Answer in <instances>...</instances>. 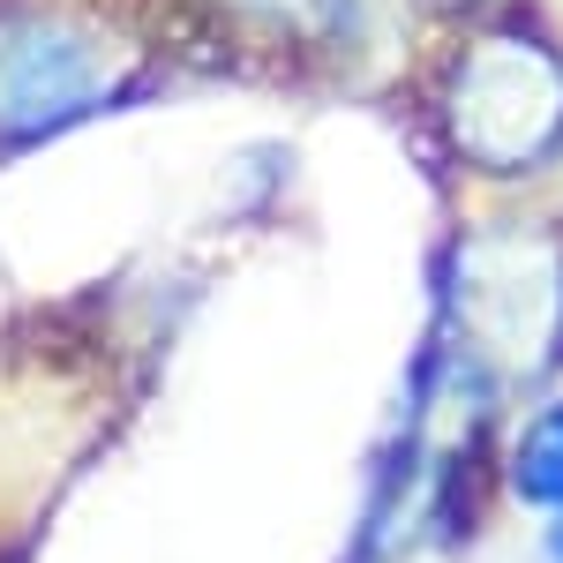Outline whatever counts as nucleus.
Here are the masks:
<instances>
[{
  "label": "nucleus",
  "mask_w": 563,
  "mask_h": 563,
  "mask_svg": "<svg viewBox=\"0 0 563 563\" xmlns=\"http://www.w3.org/2000/svg\"><path fill=\"white\" fill-rule=\"evenodd\" d=\"M135 98V45L76 0H0V158Z\"/></svg>",
  "instance_id": "1"
},
{
  "label": "nucleus",
  "mask_w": 563,
  "mask_h": 563,
  "mask_svg": "<svg viewBox=\"0 0 563 563\" xmlns=\"http://www.w3.org/2000/svg\"><path fill=\"white\" fill-rule=\"evenodd\" d=\"M443 331L496 376H549L563 361V233L481 225L435 263Z\"/></svg>",
  "instance_id": "2"
},
{
  "label": "nucleus",
  "mask_w": 563,
  "mask_h": 563,
  "mask_svg": "<svg viewBox=\"0 0 563 563\" xmlns=\"http://www.w3.org/2000/svg\"><path fill=\"white\" fill-rule=\"evenodd\" d=\"M435 113L466 174H533L563 151V45L519 15L488 23L451 53Z\"/></svg>",
  "instance_id": "3"
},
{
  "label": "nucleus",
  "mask_w": 563,
  "mask_h": 563,
  "mask_svg": "<svg viewBox=\"0 0 563 563\" xmlns=\"http://www.w3.org/2000/svg\"><path fill=\"white\" fill-rule=\"evenodd\" d=\"M218 15H233V23H249V31H271V38L346 53V45L368 38L376 0H218Z\"/></svg>",
  "instance_id": "4"
},
{
  "label": "nucleus",
  "mask_w": 563,
  "mask_h": 563,
  "mask_svg": "<svg viewBox=\"0 0 563 563\" xmlns=\"http://www.w3.org/2000/svg\"><path fill=\"white\" fill-rule=\"evenodd\" d=\"M504 488L519 496L526 511H556L563 504V398L533 406L504 451Z\"/></svg>",
  "instance_id": "5"
},
{
  "label": "nucleus",
  "mask_w": 563,
  "mask_h": 563,
  "mask_svg": "<svg viewBox=\"0 0 563 563\" xmlns=\"http://www.w3.org/2000/svg\"><path fill=\"white\" fill-rule=\"evenodd\" d=\"M541 563H563V504L549 511V526H541Z\"/></svg>",
  "instance_id": "6"
},
{
  "label": "nucleus",
  "mask_w": 563,
  "mask_h": 563,
  "mask_svg": "<svg viewBox=\"0 0 563 563\" xmlns=\"http://www.w3.org/2000/svg\"><path fill=\"white\" fill-rule=\"evenodd\" d=\"M435 8H474V0H435Z\"/></svg>",
  "instance_id": "7"
}]
</instances>
